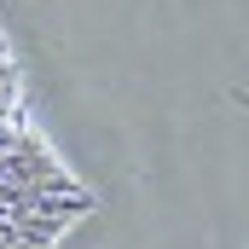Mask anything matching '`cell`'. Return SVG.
<instances>
[{"label":"cell","instance_id":"6da1fadb","mask_svg":"<svg viewBox=\"0 0 249 249\" xmlns=\"http://www.w3.org/2000/svg\"><path fill=\"white\" fill-rule=\"evenodd\" d=\"M93 209V191L58 162L23 105L18 64L0 35V249H58V238Z\"/></svg>","mask_w":249,"mask_h":249}]
</instances>
